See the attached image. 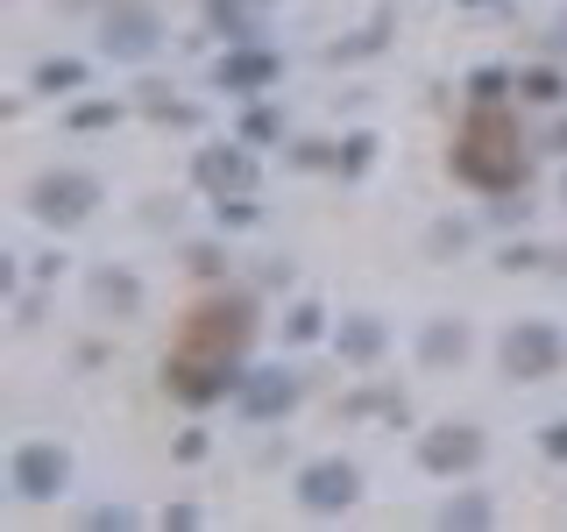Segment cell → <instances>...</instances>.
Instances as JSON below:
<instances>
[{
    "instance_id": "cell-1",
    "label": "cell",
    "mask_w": 567,
    "mask_h": 532,
    "mask_svg": "<svg viewBox=\"0 0 567 532\" xmlns=\"http://www.w3.org/2000/svg\"><path fill=\"white\" fill-rule=\"evenodd\" d=\"M454 171L468 177V185H489V192H504V185H518L525 177V156H518V129H511L496 106H483V114L461 129L454 142Z\"/></svg>"
},
{
    "instance_id": "cell-2",
    "label": "cell",
    "mask_w": 567,
    "mask_h": 532,
    "mask_svg": "<svg viewBox=\"0 0 567 532\" xmlns=\"http://www.w3.org/2000/svg\"><path fill=\"white\" fill-rule=\"evenodd\" d=\"M164 377H171L177 398H192V405H213V398H227V390H241L235 355H199V348H177L164 362Z\"/></svg>"
},
{
    "instance_id": "cell-3",
    "label": "cell",
    "mask_w": 567,
    "mask_h": 532,
    "mask_svg": "<svg viewBox=\"0 0 567 532\" xmlns=\"http://www.w3.org/2000/svg\"><path fill=\"white\" fill-rule=\"evenodd\" d=\"M560 334L546 327V319H518V327L504 334V377H518V383H539V377H554L560 369Z\"/></svg>"
},
{
    "instance_id": "cell-4",
    "label": "cell",
    "mask_w": 567,
    "mask_h": 532,
    "mask_svg": "<svg viewBox=\"0 0 567 532\" xmlns=\"http://www.w3.org/2000/svg\"><path fill=\"white\" fill-rule=\"evenodd\" d=\"M29 206H35V221H50V227H79L85 213L100 206V185L79 177V171H50V177H35Z\"/></svg>"
},
{
    "instance_id": "cell-5",
    "label": "cell",
    "mask_w": 567,
    "mask_h": 532,
    "mask_svg": "<svg viewBox=\"0 0 567 532\" xmlns=\"http://www.w3.org/2000/svg\"><path fill=\"white\" fill-rule=\"evenodd\" d=\"M354 490H362V475H354L348 461H312V469L298 475V504L319 511V519H327V511H348Z\"/></svg>"
},
{
    "instance_id": "cell-6",
    "label": "cell",
    "mask_w": 567,
    "mask_h": 532,
    "mask_svg": "<svg viewBox=\"0 0 567 532\" xmlns=\"http://www.w3.org/2000/svg\"><path fill=\"white\" fill-rule=\"evenodd\" d=\"M419 461L433 475H461V469H475V461H483V433H475V426H440V433L419 440Z\"/></svg>"
},
{
    "instance_id": "cell-7",
    "label": "cell",
    "mask_w": 567,
    "mask_h": 532,
    "mask_svg": "<svg viewBox=\"0 0 567 532\" xmlns=\"http://www.w3.org/2000/svg\"><path fill=\"white\" fill-rule=\"evenodd\" d=\"M100 50H106V58H121V64H142L156 50V14L150 8H114V14H106Z\"/></svg>"
},
{
    "instance_id": "cell-8",
    "label": "cell",
    "mask_w": 567,
    "mask_h": 532,
    "mask_svg": "<svg viewBox=\"0 0 567 532\" xmlns=\"http://www.w3.org/2000/svg\"><path fill=\"white\" fill-rule=\"evenodd\" d=\"M241 341H248V306H206L185 334V348L199 355H241Z\"/></svg>"
},
{
    "instance_id": "cell-9",
    "label": "cell",
    "mask_w": 567,
    "mask_h": 532,
    "mask_svg": "<svg viewBox=\"0 0 567 532\" xmlns=\"http://www.w3.org/2000/svg\"><path fill=\"white\" fill-rule=\"evenodd\" d=\"M64 475H71V461H64L58 448H43V440L14 454V490H22L29 504H50V497L64 490Z\"/></svg>"
},
{
    "instance_id": "cell-10",
    "label": "cell",
    "mask_w": 567,
    "mask_h": 532,
    "mask_svg": "<svg viewBox=\"0 0 567 532\" xmlns=\"http://www.w3.org/2000/svg\"><path fill=\"white\" fill-rule=\"evenodd\" d=\"M298 405V383L284 377V369H248L241 377V412L248 419H277V412H291Z\"/></svg>"
},
{
    "instance_id": "cell-11",
    "label": "cell",
    "mask_w": 567,
    "mask_h": 532,
    "mask_svg": "<svg viewBox=\"0 0 567 532\" xmlns=\"http://www.w3.org/2000/svg\"><path fill=\"white\" fill-rule=\"evenodd\" d=\"M199 185L213 192V200H220V192H248L256 185V164H248L241 150H206L199 156Z\"/></svg>"
},
{
    "instance_id": "cell-12",
    "label": "cell",
    "mask_w": 567,
    "mask_h": 532,
    "mask_svg": "<svg viewBox=\"0 0 567 532\" xmlns=\"http://www.w3.org/2000/svg\"><path fill=\"white\" fill-rule=\"evenodd\" d=\"M270 79H277V58H270V50H235V58L220 64V85H227V93H262Z\"/></svg>"
},
{
    "instance_id": "cell-13",
    "label": "cell",
    "mask_w": 567,
    "mask_h": 532,
    "mask_svg": "<svg viewBox=\"0 0 567 532\" xmlns=\"http://www.w3.org/2000/svg\"><path fill=\"white\" fill-rule=\"evenodd\" d=\"M341 355L348 362H377L383 355V319H341Z\"/></svg>"
},
{
    "instance_id": "cell-14",
    "label": "cell",
    "mask_w": 567,
    "mask_h": 532,
    "mask_svg": "<svg viewBox=\"0 0 567 532\" xmlns=\"http://www.w3.org/2000/svg\"><path fill=\"white\" fill-rule=\"evenodd\" d=\"M468 355V327L461 319H433L425 327V362H461Z\"/></svg>"
},
{
    "instance_id": "cell-15",
    "label": "cell",
    "mask_w": 567,
    "mask_h": 532,
    "mask_svg": "<svg viewBox=\"0 0 567 532\" xmlns=\"http://www.w3.org/2000/svg\"><path fill=\"white\" fill-rule=\"evenodd\" d=\"M93 298H100L106 313H135V306H142L135 277H114V270H100V277H93Z\"/></svg>"
},
{
    "instance_id": "cell-16",
    "label": "cell",
    "mask_w": 567,
    "mask_h": 532,
    "mask_svg": "<svg viewBox=\"0 0 567 532\" xmlns=\"http://www.w3.org/2000/svg\"><path fill=\"white\" fill-rule=\"evenodd\" d=\"M256 8H262V0H206V14L227 35H256Z\"/></svg>"
},
{
    "instance_id": "cell-17",
    "label": "cell",
    "mask_w": 567,
    "mask_h": 532,
    "mask_svg": "<svg viewBox=\"0 0 567 532\" xmlns=\"http://www.w3.org/2000/svg\"><path fill=\"white\" fill-rule=\"evenodd\" d=\"M489 519H496L489 497H447V504H440V525H461V532H468V525H489Z\"/></svg>"
},
{
    "instance_id": "cell-18",
    "label": "cell",
    "mask_w": 567,
    "mask_h": 532,
    "mask_svg": "<svg viewBox=\"0 0 567 532\" xmlns=\"http://www.w3.org/2000/svg\"><path fill=\"white\" fill-rule=\"evenodd\" d=\"M79 79H85V71L71 64V58H50L43 71H35V85H43V93H71V85H79Z\"/></svg>"
},
{
    "instance_id": "cell-19",
    "label": "cell",
    "mask_w": 567,
    "mask_h": 532,
    "mask_svg": "<svg viewBox=\"0 0 567 532\" xmlns=\"http://www.w3.org/2000/svg\"><path fill=\"white\" fill-rule=\"evenodd\" d=\"M468 93H475V106H496V100L511 93V79H504V71H475V79H468Z\"/></svg>"
},
{
    "instance_id": "cell-20",
    "label": "cell",
    "mask_w": 567,
    "mask_h": 532,
    "mask_svg": "<svg viewBox=\"0 0 567 532\" xmlns=\"http://www.w3.org/2000/svg\"><path fill=\"white\" fill-rule=\"evenodd\" d=\"M142 106H150V114H164V121H192V106H177L164 85H142Z\"/></svg>"
},
{
    "instance_id": "cell-21",
    "label": "cell",
    "mask_w": 567,
    "mask_h": 532,
    "mask_svg": "<svg viewBox=\"0 0 567 532\" xmlns=\"http://www.w3.org/2000/svg\"><path fill=\"white\" fill-rule=\"evenodd\" d=\"M220 221H227V227H248V221H256V206H248V192H220Z\"/></svg>"
},
{
    "instance_id": "cell-22",
    "label": "cell",
    "mask_w": 567,
    "mask_h": 532,
    "mask_svg": "<svg viewBox=\"0 0 567 532\" xmlns=\"http://www.w3.org/2000/svg\"><path fill=\"white\" fill-rule=\"evenodd\" d=\"M85 525H93V532H128V525H135V511H121V504H100Z\"/></svg>"
},
{
    "instance_id": "cell-23",
    "label": "cell",
    "mask_w": 567,
    "mask_h": 532,
    "mask_svg": "<svg viewBox=\"0 0 567 532\" xmlns=\"http://www.w3.org/2000/svg\"><path fill=\"white\" fill-rule=\"evenodd\" d=\"M525 100H560V79L554 71H525Z\"/></svg>"
},
{
    "instance_id": "cell-24",
    "label": "cell",
    "mask_w": 567,
    "mask_h": 532,
    "mask_svg": "<svg viewBox=\"0 0 567 532\" xmlns=\"http://www.w3.org/2000/svg\"><path fill=\"white\" fill-rule=\"evenodd\" d=\"M319 319H327L319 306H298V313H291V341H312V334H319Z\"/></svg>"
},
{
    "instance_id": "cell-25",
    "label": "cell",
    "mask_w": 567,
    "mask_h": 532,
    "mask_svg": "<svg viewBox=\"0 0 567 532\" xmlns=\"http://www.w3.org/2000/svg\"><path fill=\"white\" fill-rule=\"evenodd\" d=\"M106 121H114V106L93 100V106H79V114H71V129H106Z\"/></svg>"
},
{
    "instance_id": "cell-26",
    "label": "cell",
    "mask_w": 567,
    "mask_h": 532,
    "mask_svg": "<svg viewBox=\"0 0 567 532\" xmlns=\"http://www.w3.org/2000/svg\"><path fill=\"white\" fill-rule=\"evenodd\" d=\"M369 150H377V142H369V135H354L348 150H341V171H369Z\"/></svg>"
},
{
    "instance_id": "cell-27",
    "label": "cell",
    "mask_w": 567,
    "mask_h": 532,
    "mask_svg": "<svg viewBox=\"0 0 567 532\" xmlns=\"http://www.w3.org/2000/svg\"><path fill=\"white\" fill-rule=\"evenodd\" d=\"M277 135V114L270 106H256V114H248V142H270Z\"/></svg>"
},
{
    "instance_id": "cell-28",
    "label": "cell",
    "mask_w": 567,
    "mask_h": 532,
    "mask_svg": "<svg viewBox=\"0 0 567 532\" xmlns=\"http://www.w3.org/2000/svg\"><path fill=\"white\" fill-rule=\"evenodd\" d=\"M539 448L554 454V461H567V419H554V426H546V440H539Z\"/></svg>"
},
{
    "instance_id": "cell-29",
    "label": "cell",
    "mask_w": 567,
    "mask_h": 532,
    "mask_svg": "<svg viewBox=\"0 0 567 532\" xmlns=\"http://www.w3.org/2000/svg\"><path fill=\"white\" fill-rule=\"evenodd\" d=\"M554 150H567V121H560V129H554Z\"/></svg>"
},
{
    "instance_id": "cell-30",
    "label": "cell",
    "mask_w": 567,
    "mask_h": 532,
    "mask_svg": "<svg viewBox=\"0 0 567 532\" xmlns=\"http://www.w3.org/2000/svg\"><path fill=\"white\" fill-rule=\"evenodd\" d=\"M560 29H567V22H560Z\"/></svg>"
}]
</instances>
